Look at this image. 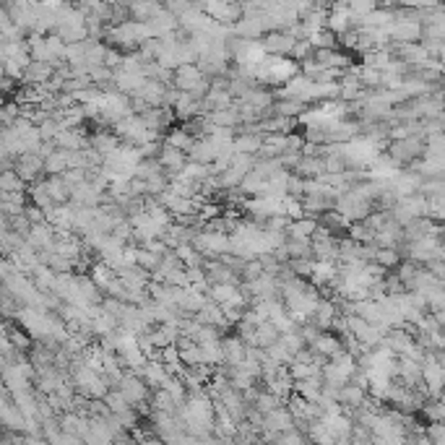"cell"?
<instances>
[{"mask_svg": "<svg viewBox=\"0 0 445 445\" xmlns=\"http://www.w3.org/2000/svg\"><path fill=\"white\" fill-rule=\"evenodd\" d=\"M422 432H425V437H427L430 445H445V425L443 422H430V425L422 427Z\"/></svg>", "mask_w": 445, "mask_h": 445, "instance_id": "41", "label": "cell"}, {"mask_svg": "<svg viewBox=\"0 0 445 445\" xmlns=\"http://www.w3.org/2000/svg\"><path fill=\"white\" fill-rule=\"evenodd\" d=\"M0 437H3V435H0Z\"/></svg>", "mask_w": 445, "mask_h": 445, "instance_id": "52", "label": "cell"}, {"mask_svg": "<svg viewBox=\"0 0 445 445\" xmlns=\"http://www.w3.org/2000/svg\"><path fill=\"white\" fill-rule=\"evenodd\" d=\"M373 260H375V263H380L385 271H393V268L399 266L401 253L396 248H378V250H375V258Z\"/></svg>", "mask_w": 445, "mask_h": 445, "instance_id": "37", "label": "cell"}, {"mask_svg": "<svg viewBox=\"0 0 445 445\" xmlns=\"http://www.w3.org/2000/svg\"><path fill=\"white\" fill-rule=\"evenodd\" d=\"M303 143H305V138H303V133H286V149L284 152H300L303 149Z\"/></svg>", "mask_w": 445, "mask_h": 445, "instance_id": "50", "label": "cell"}, {"mask_svg": "<svg viewBox=\"0 0 445 445\" xmlns=\"http://www.w3.org/2000/svg\"><path fill=\"white\" fill-rule=\"evenodd\" d=\"M89 277H91V281H94V284L102 289V294H105V289H107V286L115 281L117 274L107 266V263H105V260H97V263H91V266H89Z\"/></svg>", "mask_w": 445, "mask_h": 445, "instance_id": "25", "label": "cell"}, {"mask_svg": "<svg viewBox=\"0 0 445 445\" xmlns=\"http://www.w3.org/2000/svg\"><path fill=\"white\" fill-rule=\"evenodd\" d=\"M117 143H120V138L112 133V128H107V125H102L97 133H91V138H89V146L91 149H97L99 154L112 152Z\"/></svg>", "mask_w": 445, "mask_h": 445, "instance_id": "23", "label": "cell"}, {"mask_svg": "<svg viewBox=\"0 0 445 445\" xmlns=\"http://www.w3.org/2000/svg\"><path fill=\"white\" fill-rule=\"evenodd\" d=\"M117 391L123 393L125 401L131 404V406H135V404H141V401H149V396H152V388L143 383L138 375L133 373H125L123 380L117 383Z\"/></svg>", "mask_w": 445, "mask_h": 445, "instance_id": "2", "label": "cell"}, {"mask_svg": "<svg viewBox=\"0 0 445 445\" xmlns=\"http://www.w3.org/2000/svg\"><path fill=\"white\" fill-rule=\"evenodd\" d=\"M338 312V305L333 297H323L321 294V300H318V305H315V310H312L310 315V321L318 326L321 331H328L331 328V321H333V315Z\"/></svg>", "mask_w": 445, "mask_h": 445, "instance_id": "12", "label": "cell"}, {"mask_svg": "<svg viewBox=\"0 0 445 445\" xmlns=\"http://www.w3.org/2000/svg\"><path fill=\"white\" fill-rule=\"evenodd\" d=\"M263 175H258L255 169H250V172H245L240 180V185H237V190H240L242 196H255L260 190V185H263Z\"/></svg>", "mask_w": 445, "mask_h": 445, "instance_id": "34", "label": "cell"}, {"mask_svg": "<svg viewBox=\"0 0 445 445\" xmlns=\"http://www.w3.org/2000/svg\"><path fill=\"white\" fill-rule=\"evenodd\" d=\"M149 404H152V409L172 411V414H175V411L180 409V406H178V401L172 399V396H169V393L164 391V388H154V393H152V396H149Z\"/></svg>", "mask_w": 445, "mask_h": 445, "instance_id": "31", "label": "cell"}, {"mask_svg": "<svg viewBox=\"0 0 445 445\" xmlns=\"http://www.w3.org/2000/svg\"><path fill=\"white\" fill-rule=\"evenodd\" d=\"M347 232H349V237H352L354 242H373V234H375V232L370 230L365 222H352L347 227Z\"/></svg>", "mask_w": 445, "mask_h": 445, "instance_id": "42", "label": "cell"}, {"mask_svg": "<svg viewBox=\"0 0 445 445\" xmlns=\"http://www.w3.org/2000/svg\"><path fill=\"white\" fill-rule=\"evenodd\" d=\"M294 42H297V39H292L286 32H271V34L266 36V42H260V45H263L266 55H292Z\"/></svg>", "mask_w": 445, "mask_h": 445, "instance_id": "18", "label": "cell"}, {"mask_svg": "<svg viewBox=\"0 0 445 445\" xmlns=\"http://www.w3.org/2000/svg\"><path fill=\"white\" fill-rule=\"evenodd\" d=\"M219 338H222V331L214 328V326H206V323H201L198 331L193 333V341H196V344H211V341H219Z\"/></svg>", "mask_w": 445, "mask_h": 445, "instance_id": "43", "label": "cell"}, {"mask_svg": "<svg viewBox=\"0 0 445 445\" xmlns=\"http://www.w3.org/2000/svg\"><path fill=\"white\" fill-rule=\"evenodd\" d=\"M422 417L427 419V422H443L445 419V404H443V396L440 399H425L422 401Z\"/></svg>", "mask_w": 445, "mask_h": 445, "instance_id": "30", "label": "cell"}, {"mask_svg": "<svg viewBox=\"0 0 445 445\" xmlns=\"http://www.w3.org/2000/svg\"><path fill=\"white\" fill-rule=\"evenodd\" d=\"M263 352H266L268 359H274V362H279V365H289V362H292V352H286V347L279 341V338L274 341V344H268Z\"/></svg>", "mask_w": 445, "mask_h": 445, "instance_id": "38", "label": "cell"}, {"mask_svg": "<svg viewBox=\"0 0 445 445\" xmlns=\"http://www.w3.org/2000/svg\"><path fill=\"white\" fill-rule=\"evenodd\" d=\"M292 172L303 175V178H318V175H323V157H300Z\"/></svg>", "mask_w": 445, "mask_h": 445, "instance_id": "29", "label": "cell"}, {"mask_svg": "<svg viewBox=\"0 0 445 445\" xmlns=\"http://www.w3.org/2000/svg\"><path fill=\"white\" fill-rule=\"evenodd\" d=\"M172 250H175V255L180 258L182 266H204V255H201L190 242H182V245H178V248H172Z\"/></svg>", "mask_w": 445, "mask_h": 445, "instance_id": "32", "label": "cell"}, {"mask_svg": "<svg viewBox=\"0 0 445 445\" xmlns=\"http://www.w3.org/2000/svg\"><path fill=\"white\" fill-rule=\"evenodd\" d=\"M219 347H222V357H224V365H237L245 359V341H242L237 333L234 336H222L219 338Z\"/></svg>", "mask_w": 445, "mask_h": 445, "instance_id": "11", "label": "cell"}, {"mask_svg": "<svg viewBox=\"0 0 445 445\" xmlns=\"http://www.w3.org/2000/svg\"><path fill=\"white\" fill-rule=\"evenodd\" d=\"M201 352H204V365H222L224 357H222V347H219V341H211V344H201Z\"/></svg>", "mask_w": 445, "mask_h": 445, "instance_id": "40", "label": "cell"}, {"mask_svg": "<svg viewBox=\"0 0 445 445\" xmlns=\"http://www.w3.org/2000/svg\"><path fill=\"white\" fill-rule=\"evenodd\" d=\"M47 193L53 198V204H68L71 187L65 185V180L60 175H47Z\"/></svg>", "mask_w": 445, "mask_h": 445, "instance_id": "27", "label": "cell"}, {"mask_svg": "<svg viewBox=\"0 0 445 445\" xmlns=\"http://www.w3.org/2000/svg\"><path fill=\"white\" fill-rule=\"evenodd\" d=\"M102 401L107 404L109 411H112V414H120V411H125V409H128V406H131V404L125 401V396H123V393H120V391H117V388H107V393L102 396Z\"/></svg>", "mask_w": 445, "mask_h": 445, "instance_id": "39", "label": "cell"}, {"mask_svg": "<svg viewBox=\"0 0 445 445\" xmlns=\"http://www.w3.org/2000/svg\"><path fill=\"white\" fill-rule=\"evenodd\" d=\"M157 161L161 164L164 175L172 180V175H175L178 169H182V164L187 161V154L182 152V149H175V146H169V143L161 141V149H159V154H157Z\"/></svg>", "mask_w": 445, "mask_h": 445, "instance_id": "6", "label": "cell"}, {"mask_svg": "<svg viewBox=\"0 0 445 445\" xmlns=\"http://www.w3.org/2000/svg\"><path fill=\"white\" fill-rule=\"evenodd\" d=\"M281 404H284V399H279L277 393L266 391V388H260L258 396H255V401H253V406H255L260 414H266V411L277 409V406H281Z\"/></svg>", "mask_w": 445, "mask_h": 445, "instance_id": "35", "label": "cell"}, {"mask_svg": "<svg viewBox=\"0 0 445 445\" xmlns=\"http://www.w3.org/2000/svg\"><path fill=\"white\" fill-rule=\"evenodd\" d=\"M234 292H237V286L234 284H211L208 286V297H211L214 303H227Z\"/></svg>", "mask_w": 445, "mask_h": 445, "instance_id": "46", "label": "cell"}, {"mask_svg": "<svg viewBox=\"0 0 445 445\" xmlns=\"http://www.w3.org/2000/svg\"><path fill=\"white\" fill-rule=\"evenodd\" d=\"M260 138H263V133H253V131L234 133V135H232V152L255 154L260 149Z\"/></svg>", "mask_w": 445, "mask_h": 445, "instance_id": "21", "label": "cell"}, {"mask_svg": "<svg viewBox=\"0 0 445 445\" xmlns=\"http://www.w3.org/2000/svg\"><path fill=\"white\" fill-rule=\"evenodd\" d=\"M133 375H138L143 383L149 385V388H159L164 380H167V370H164V365H161V359H157V357H152V359H143V365L135 370Z\"/></svg>", "mask_w": 445, "mask_h": 445, "instance_id": "7", "label": "cell"}, {"mask_svg": "<svg viewBox=\"0 0 445 445\" xmlns=\"http://www.w3.org/2000/svg\"><path fill=\"white\" fill-rule=\"evenodd\" d=\"M24 240H27V245H32L36 253H39V250H53L55 227L50 222H36V224H32Z\"/></svg>", "mask_w": 445, "mask_h": 445, "instance_id": "4", "label": "cell"}, {"mask_svg": "<svg viewBox=\"0 0 445 445\" xmlns=\"http://www.w3.org/2000/svg\"><path fill=\"white\" fill-rule=\"evenodd\" d=\"M190 245L204 255V258H216L230 250V234L227 232H214V230H198L193 234Z\"/></svg>", "mask_w": 445, "mask_h": 445, "instance_id": "1", "label": "cell"}, {"mask_svg": "<svg viewBox=\"0 0 445 445\" xmlns=\"http://www.w3.org/2000/svg\"><path fill=\"white\" fill-rule=\"evenodd\" d=\"M53 143L58 149H68V152H76V149H86L89 146V135L84 128H60L58 135L53 138Z\"/></svg>", "mask_w": 445, "mask_h": 445, "instance_id": "5", "label": "cell"}, {"mask_svg": "<svg viewBox=\"0 0 445 445\" xmlns=\"http://www.w3.org/2000/svg\"><path fill=\"white\" fill-rule=\"evenodd\" d=\"M201 105H204V115L206 112H214V109H227L234 105V97H232L230 91H222V89H208L201 99Z\"/></svg>", "mask_w": 445, "mask_h": 445, "instance_id": "19", "label": "cell"}, {"mask_svg": "<svg viewBox=\"0 0 445 445\" xmlns=\"http://www.w3.org/2000/svg\"><path fill=\"white\" fill-rule=\"evenodd\" d=\"M99 198H102V193L91 185L89 180H84V182L71 187V198H68V201H71L73 206H99Z\"/></svg>", "mask_w": 445, "mask_h": 445, "instance_id": "17", "label": "cell"}, {"mask_svg": "<svg viewBox=\"0 0 445 445\" xmlns=\"http://www.w3.org/2000/svg\"><path fill=\"white\" fill-rule=\"evenodd\" d=\"M206 300H208V294L198 292L196 286H182V294H180L178 300V310L180 312H187V315H196L201 307L206 305Z\"/></svg>", "mask_w": 445, "mask_h": 445, "instance_id": "16", "label": "cell"}, {"mask_svg": "<svg viewBox=\"0 0 445 445\" xmlns=\"http://www.w3.org/2000/svg\"><path fill=\"white\" fill-rule=\"evenodd\" d=\"M164 284L172 286H187V277H185V266H178L164 274Z\"/></svg>", "mask_w": 445, "mask_h": 445, "instance_id": "49", "label": "cell"}, {"mask_svg": "<svg viewBox=\"0 0 445 445\" xmlns=\"http://www.w3.org/2000/svg\"><path fill=\"white\" fill-rule=\"evenodd\" d=\"M159 260H161V255L159 253H152V250H146V248H138V255H135V263L141 268H146L149 274H152L154 268L159 266Z\"/></svg>", "mask_w": 445, "mask_h": 445, "instance_id": "44", "label": "cell"}, {"mask_svg": "<svg viewBox=\"0 0 445 445\" xmlns=\"http://www.w3.org/2000/svg\"><path fill=\"white\" fill-rule=\"evenodd\" d=\"M281 204H284V214L289 216V219H300V216H305L303 204H300V198L284 196V198H281Z\"/></svg>", "mask_w": 445, "mask_h": 445, "instance_id": "48", "label": "cell"}, {"mask_svg": "<svg viewBox=\"0 0 445 445\" xmlns=\"http://www.w3.org/2000/svg\"><path fill=\"white\" fill-rule=\"evenodd\" d=\"M42 157L36 152H27V154H18L16 161H13V172H16L18 178L24 180V182H34L39 175H45L42 172Z\"/></svg>", "mask_w": 445, "mask_h": 445, "instance_id": "3", "label": "cell"}, {"mask_svg": "<svg viewBox=\"0 0 445 445\" xmlns=\"http://www.w3.org/2000/svg\"><path fill=\"white\" fill-rule=\"evenodd\" d=\"M336 260H312V271H310V284L312 286H318V289H326V286L331 284V279L336 277Z\"/></svg>", "mask_w": 445, "mask_h": 445, "instance_id": "13", "label": "cell"}, {"mask_svg": "<svg viewBox=\"0 0 445 445\" xmlns=\"http://www.w3.org/2000/svg\"><path fill=\"white\" fill-rule=\"evenodd\" d=\"M206 120L214 125V128H237V125H240V115H237V107H234V105L227 109L206 112Z\"/></svg>", "mask_w": 445, "mask_h": 445, "instance_id": "24", "label": "cell"}, {"mask_svg": "<svg viewBox=\"0 0 445 445\" xmlns=\"http://www.w3.org/2000/svg\"><path fill=\"white\" fill-rule=\"evenodd\" d=\"M318 216H300V219H292L289 227L284 230L286 237H312V232L318 230Z\"/></svg>", "mask_w": 445, "mask_h": 445, "instance_id": "20", "label": "cell"}, {"mask_svg": "<svg viewBox=\"0 0 445 445\" xmlns=\"http://www.w3.org/2000/svg\"><path fill=\"white\" fill-rule=\"evenodd\" d=\"M164 143H169V146H175V149H182V152H187V149H190V143H193V135L187 133L182 125H180V128H172V125H169L167 131H164Z\"/></svg>", "mask_w": 445, "mask_h": 445, "instance_id": "28", "label": "cell"}, {"mask_svg": "<svg viewBox=\"0 0 445 445\" xmlns=\"http://www.w3.org/2000/svg\"><path fill=\"white\" fill-rule=\"evenodd\" d=\"M55 277H58V274H55V271L47 266V263H36L34 271L29 274V279L34 281V286L39 289V292H53Z\"/></svg>", "mask_w": 445, "mask_h": 445, "instance_id": "26", "label": "cell"}, {"mask_svg": "<svg viewBox=\"0 0 445 445\" xmlns=\"http://www.w3.org/2000/svg\"><path fill=\"white\" fill-rule=\"evenodd\" d=\"M292 427H294V417L289 414V409H286L284 404L263 414V430H268V432H277L279 435V432H286V430Z\"/></svg>", "mask_w": 445, "mask_h": 445, "instance_id": "9", "label": "cell"}, {"mask_svg": "<svg viewBox=\"0 0 445 445\" xmlns=\"http://www.w3.org/2000/svg\"><path fill=\"white\" fill-rule=\"evenodd\" d=\"M219 404L224 406V411L230 414L234 422H242L245 419V411H248V404H245V399H242L240 391H234V388H227V391H222L219 396Z\"/></svg>", "mask_w": 445, "mask_h": 445, "instance_id": "10", "label": "cell"}, {"mask_svg": "<svg viewBox=\"0 0 445 445\" xmlns=\"http://www.w3.org/2000/svg\"><path fill=\"white\" fill-rule=\"evenodd\" d=\"M196 318L201 323H206V326H214V328H219V331L230 328V323H227V318H224V312H222V307H219V303H214L211 297H208L204 307L196 312Z\"/></svg>", "mask_w": 445, "mask_h": 445, "instance_id": "15", "label": "cell"}, {"mask_svg": "<svg viewBox=\"0 0 445 445\" xmlns=\"http://www.w3.org/2000/svg\"><path fill=\"white\" fill-rule=\"evenodd\" d=\"M68 167H71V164H68V149H58V146H55L53 152L45 157V161H42V172H45V175H60V172H65Z\"/></svg>", "mask_w": 445, "mask_h": 445, "instance_id": "22", "label": "cell"}, {"mask_svg": "<svg viewBox=\"0 0 445 445\" xmlns=\"http://www.w3.org/2000/svg\"><path fill=\"white\" fill-rule=\"evenodd\" d=\"M307 107L305 102H300V99H289V97H284V99H279V102H274V112L277 115H286V117H297L303 109Z\"/></svg>", "mask_w": 445, "mask_h": 445, "instance_id": "36", "label": "cell"}, {"mask_svg": "<svg viewBox=\"0 0 445 445\" xmlns=\"http://www.w3.org/2000/svg\"><path fill=\"white\" fill-rule=\"evenodd\" d=\"M21 117V105H18L16 99L13 102H6L3 107H0V125H13Z\"/></svg>", "mask_w": 445, "mask_h": 445, "instance_id": "45", "label": "cell"}, {"mask_svg": "<svg viewBox=\"0 0 445 445\" xmlns=\"http://www.w3.org/2000/svg\"><path fill=\"white\" fill-rule=\"evenodd\" d=\"M55 73V65L53 62H45V60H29V65L24 68V76L21 81L29 84V86H42L47 81L53 79Z\"/></svg>", "mask_w": 445, "mask_h": 445, "instance_id": "8", "label": "cell"}, {"mask_svg": "<svg viewBox=\"0 0 445 445\" xmlns=\"http://www.w3.org/2000/svg\"><path fill=\"white\" fill-rule=\"evenodd\" d=\"M303 187H305V178H303V175H297V172H289V178H286V196L303 198Z\"/></svg>", "mask_w": 445, "mask_h": 445, "instance_id": "47", "label": "cell"}, {"mask_svg": "<svg viewBox=\"0 0 445 445\" xmlns=\"http://www.w3.org/2000/svg\"><path fill=\"white\" fill-rule=\"evenodd\" d=\"M13 190H27V182L13 172V167L0 169V193H13Z\"/></svg>", "mask_w": 445, "mask_h": 445, "instance_id": "33", "label": "cell"}, {"mask_svg": "<svg viewBox=\"0 0 445 445\" xmlns=\"http://www.w3.org/2000/svg\"><path fill=\"white\" fill-rule=\"evenodd\" d=\"M307 347L315 352V354H323L326 359H331V357L336 354V352H341V336H336L333 331H321L318 336H315V341L312 344H307Z\"/></svg>", "mask_w": 445, "mask_h": 445, "instance_id": "14", "label": "cell"}, {"mask_svg": "<svg viewBox=\"0 0 445 445\" xmlns=\"http://www.w3.org/2000/svg\"><path fill=\"white\" fill-rule=\"evenodd\" d=\"M3 105H6V97H3V94H0V107H3Z\"/></svg>", "mask_w": 445, "mask_h": 445, "instance_id": "51", "label": "cell"}]
</instances>
